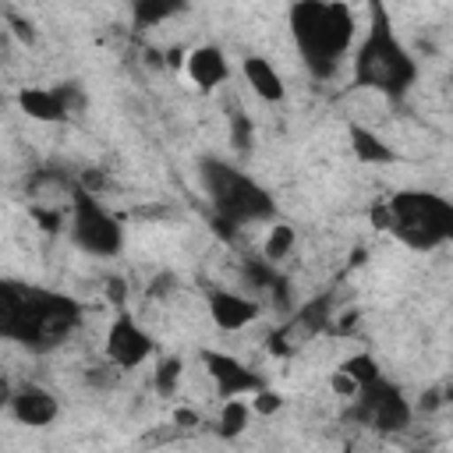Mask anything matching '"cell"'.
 Segmentation results:
<instances>
[{
    "label": "cell",
    "instance_id": "7",
    "mask_svg": "<svg viewBox=\"0 0 453 453\" xmlns=\"http://www.w3.org/2000/svg\"><path fill=\"white\" fill-rule=\"evenodd\" d=\"M347 414H350L357 425L375 428V432H382V435L403 432V428L411 425V418H414L411 400H407L403 389H400L396 382H389L386 375L365 382V386L357 389V396H354V403H350Z\"/></svg>",
    "mask_w": 453,
    "mask_h": 453
},
{
    "label": "cell",
    "instance_id": "10",
    "mask_svg": "<svg viewBox=\"0 0 453 453\" xmlns=\"http://www.w3.org/2000/svg\"><path fill=\"white\" fill-rule=\"evenodd\" d=\"M18 106L32 117V120H67L71 113H78L85 106V96L74 85H57V88H21L18 92Z\"/></svg>",
    "mask_w": 453,
    "mask_h": 453
},
{
    "label": "cell",
    "instance_id": "21",
    "mask_svg": "<svg viewBox=\"0 0 453 453\" xmlns=\"http://www.w3.org/2000/svg\"><path fill=\"white\" fill-rule=\"evenodd\" d=\"M230 131H234V145L237 149H248V142H251V120L244 117V110H234L230 113Z\"/></svg>",
    "mask_w": 453,
    "mask_h": 453
},
{
    "label": "cell",
    "instance_id": "15",
    "mask_svg": "<svg viewBox=\"0 0 453 453\" xmlns=\"http://www.w3.org/2000/svg\"><path fill=\"white\" fill-rule=\"evenodd\" d=\"M347 134H350V149H354V156H357L361 163H368V166H382V163H393V159H396L393 145H389L386 138H379L372 127H365V124H350Z\"/></svg>",
    "mask_w": 453,
    "mask_h": 453
},
{
    "label": "cell",
    "instance_id": "9",
    "mask_svg": "<svg viewBox=\"0 0 453 453\" xmlns=\"http://www.w3.org/2000/svg\"><path fill=\"white\" fill-rule=\"evenodd\" d=\"M202 365L223 400H241V396H255L265 389L262 375L226 350H202Z\"/></svg>",
    "mask_w": 453,
    "mask_h": 453
},
{
    "label": "cell",
    "instance_id": "12",
    "mask_svg": "<svg viewBox=\"0 0 453 453\" xmlns=\"http://www.w3.org/2000/svg\"><path fill=\"white\" fill-rule=\"evenodd\" d=\"M205 304H209V319L223 333H237V329H244L258 319V304L251 297L237 294V290H209Z\"/></svg>",
    "mask_w": 453,
    "mask_h": 453
},
{
    "label": "cell",
    "instance_id": "25",
    "mask_svg": "<svg viewBox=\"0 0 453 453\" xmlns=\"http://www.w3.org/2000/svg\"><path fill=\"white\" fill-rule=\"evenodd\" d=\"M106 294H110V301H124V280H110V287H106Z\"/></svg>",
    "mask_w": 453,
    "mask_h": 453
},
{
    "label": "cell",
    "instance_id": "18",
    "mask_svg": "<svg viewBox=\"0 0 453 453\" xmlns=\"http://www.w3.org/2000/svg\"><path fill=\"white\" fill-rule=\"evenodd\" d=\"M177 11H184V4H170V0H163V4H149V0H142V4L131 7V14H134L138 25H159V21L173 18Z\"/></svg>",
    "mask_w": 453,
    "mask_h": 453
},
{
    "label": "cell",
    "instance_id": "19",
    "mask_svg": "<svg viewBox=\"0 0 453 453\" xmlns=\"http://www.w3.org/2000/svg\"><path fill=\"white\" fill-rule=\"evenodd\" d=\"M294 241H297L294 226H290V223H276V226L269 230V237H265V258H269V262H280L283 255H290Z\"/></svg>",
    "mask_w": 453,
    "mask_h": 453
},
{
    "label": "cell",
    "instance_id": "17",
    "mask_svg": "<svg viewBox=\"0 0 453 453\" xmlns=\"http://www.w3.org/2000/svg\"><path fill=\"white\" fill-rule=\"evenodd\" d=\"M248 418H251V403L248 400H223V414H219V435L234 439L248 428Z\"/></svg>",
    "mask_w": 453,
    "mask_h": 453
},
{
    "label": "cell",
    "instance_id": "8",
    "mask_svg": "<svg viewBox=\"0 0 453 453\" xmlns=\"http://www.w3.org/2000/svg\"><path fill=\"white\" fill-rule=\"evenodd\" d=\"M103 350H106V361H110L113 368L131 372V368H138L142 361H149V357H152L156 340H152V336H149V329H142L127 311H120V315L110 322V329H106Z\"/></svg>",
    "mask_w": 453,
    "mask_h": 453
},
{
    "label": "cell",
    "instance_id": "16",
    "mask_svg": "<svg viewBox=\"0 0 453 453\" xmlns=\"http://www.w3.org/2000/svg\"><path fill=\"white\" fill-rule=\"evenodd\" d=\"M180 375H184V361H180L177 354H170V357H159V365H156V375H152V386H156V393H159V396H173V393H177V386H180Z\"/></svg>",
    "mask_w": 453,
    "mask_h": 453
},
{
    "label": "cell",
    "instance_id": "20",
    "mask_svg": "<svg viewBox=\"0 0 453 453\" xmlns=\"http://www.w3.org/2000/svg\"><path fill=\"white\" fill-rule=\"evenodd\" d=\"M340 372L350 375L357 386H365V382H372V379L382 375V372H379V361H375L372 354H350V357L340 365Z\"/></svg>",
    "mask_w": 453,
    "mask_h": 453
},
{
    "label": "cell",
    "instance_id": "2",
    "mask_svg": "<svg viewBox=\"0 0 453 453\" xmlns=\"http://www.w3.org/2000/svg\"><path fill=\"white\" fill-rule=\"evenodd\" d=\"M287 21L301 64L315 78H333L340 60L354 46V32H357L354 11L340 0H297L290 4Z\"/></svg>",
    "mask_w": 453,
    "mask_h": 453
},
{
    "label": "cell",
    "instance_id": "5",
    "mask_svg": "<svg viewBox=\"0 0 453 453\" xmlns=\"http://www.w3.org/2000/svg\"><path fill=\"white\" fill-rule=\"evenodd\" d=\"M379 219L400 244L414 251L453 244V202L435 191H396Z\"/></svg>",
    "mask_w": 453,
    "mask_h": 453
},
{
    "label": "cell",
    "instance_id": "27",
    "mask_svg": "<svg viewBox=\"0 0 453 453\" xmlns=\"http://www.w3.org/2000/svg\"><path fill=\"white\" fill-rule=\"evenodd\" d=\"M449 85H453V71H449Z\"/></svg>",
    "mask_w": 453,
    "mask_h": 453
},
{
    "label": "cell",
    "instance_id": "26",
    "mask_svg": "<svg viewBox=\"0 0 453 453\" xmlns=\"http://www.w3.org/2000/svg\"><path fill=\"white\" fill-rule=\"evenodd\" d=\"M177 421H180V425H195V421H198V418H195V414H191V411H180V414H177Z\"/></svg>",
    "mask_w": 453,
    "mask_h": 453
},
{
    "label": "cell",
    "instance_id": "1",
    "mask_svg": "<svg viewBox=\"0 0 453 453\" xmlns=\"http://www.w3.org/2000/svg\"><path fill=\"white\" fill-rule=\"evenodd\" d=\"M81 326V304L67 294L25 287L18 280L0 283V333L28 350H50Z\"/></svg>",
    "mask_w": 453,
    "mask_h": 453
},
{
    "label": "cell",
    "instance_id": "13",
    "mask_svg": "<svg viewBox=\"0 0 453 453\" xmlns=\"http://www.w3.org/2000/svg\"><path fill=\"white\" fill-rule=\"evenodd\" d=\"M184 67H188V78H191L202 92H212V88H219V85L230 78V64H226V57H223L219 46H195V50L188 53Z\"/></svg>",
    "mask_w": 453,
    "mask_h": 453
},
{
    "label": "cell",
    "instance_id": "4",
    "mask_svg": "<svg viewBox=\"0 0 453 453\" xmlns=\"http://www.w3.org/2000/svg\"><path fill=\"white\" fill-rule=\"evenodd\" d=\"M198 177H202V188L209 195L212 219L230 223V226H248V223H265L276 216L273 195L255 177H248L244 170H237L216 156H202Z\"/></svg>",
    "mask_w": 453,
    "mask_h": 453
},
{
    "label": "cell",
    "instance_id": "14",
    "mask_svg": "<svg viewBox=\"0 0 453 453\" xmlns=\"http://www.w3.org/2000/svg\"><path fill=\"white\" fill-rule=\"evenodd\" d=\"M241 74H244V81H248V88L262 99V103H280L283 99V78H280V71H276V64L269 60V57H258V53H248L244 60H241Z\"/></svg>",
    "mask_w": 453,
    "mask_h": 453
},
{
    "label": "cell",
    "instance_id": "3",
    "mask_svg": "<svg viewBox=\"0 0 453 453\" xmlns=\"http://www.w3.org/2000/svg\"><path fill=\"white\" fill-rule=\"evenodd\" d=\"M350 60H354V85L393 99L407 96L411 85L418 81V60L407 50V42L396 35L389 11L382 4L368 7V28Z\"/></svg>",
    "mask_w": 453,
    "mask_h": 453
},
{
    "label": "cell",
    "instance_id": "24",
    "mask_svg": "<svg viewBox=\"0 0 453 453\" xmlns=\"http://www.w3.org/2000/svg\"><path fill=\"white\" fill-rule=\"evenodd\" d=\"M32 216L42 223V230H60V223H64V216L57 209H50V212L46 209H32Z\"/></svg>",
    "mask_w": 453,
    "mask_h": 453
},
{
    "label": "cell",
    "instance_id": "11",
    "mask_svg": "<svg viewBox=\"0 0 453 453\" xmlns=\"http://www.w3.org/2000/svg\"><path fill=\"white\" fill-rule=\"evenodd\" d=\"M7 411H11L14 421H21V425H28V428H46L50 421H57L60 403H57V396H53L46 386H39V382H21V386L7 396Z\"/></svg>",
    "mask_w": 453,
    "mask_h": 453
},
{
    "label": "cell",
    "instance_id": "6",
    "mask_svg": "<svg viewBox=\"0 0 453 453\" xmlns=\"http://www.w3.org/2000/svg\"><path fill=\"white\" fill-rule=\"evenodd\" d=\"M67 230H71V241L81 251L96 255V258H113L124 248V226H120V219L92 191H85V188H78L71 195Z\"/></svg>",
    "mask_w": 453,
    "mask_h": 453
},
{
    "label": "cell",
    "instance_id": "23",
    "mask_svg": "<svg viewBox=\"0 0 453 453\" xmlns=\"http://www.w3.org/2000/svg\"><path fill=\"white\" fill-rule=\"evenodd\" d=\"M329 386H333V393H340V396H350V400H354V396H357V389H361V386H357V382H354L350 375H343L340 368L333 372V379H329Z\"/></svg>",
    "mask_w": 453,
    "mask_h": 453
},
{
    "label": "cell",
    "instance_id": "22",
    "mask_svg": "<svg viewBox=\"0 0 453 453\" xmlns=\"http://www.w3.org/2000/svg\"><path fill=\"white\" fill-rule=\"evenodd\" d=\"M280 407H283V396H276L273 389H262V393L251 396V411L255 414H276Z\"/></svg>",
    "mask_w": 453,
    "mask_h": 453
}]
</instances>
